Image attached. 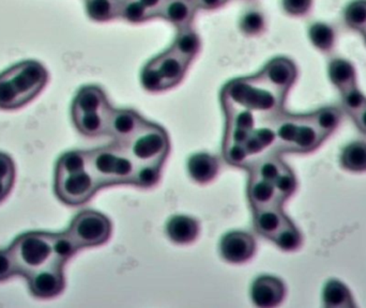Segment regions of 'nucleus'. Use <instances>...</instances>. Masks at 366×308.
I'll list each match as a JSON object with an SVG mask.
<instances>
[{"mask_svg": "<svg viewBox=\"0 0 366 308\" xmlns=\"http://www.w3.org/2000/svg\"><path fill=\"white\" fill-rule=\"evenodd\" d=\"M49 72L36 60H25L0 73V109L14 111L31 102L44 89Z\"/></svg>", "mask_w": 366, "mask_h": 308, "instance_id": "f257e3e1", "label": "nucleus"}, {"mask_svg": "<svg viewBox=\"0 0 366 308\" xmlns=\"http://www.w3.org/2000/svg\"><path fill=\"white\" fill-rule=\"evenodd\" d=\"M285 96L257 74L227 84L222 92V102L223 105L247 109L257 117L271 118L279 115Z\"/></svg>", "mask_w": 366, "mask_h": 308, "instance_id": "f03ea898", "label": "nucleus"}, {"mask_svg": "<svg viewBox=\"0 0 366 308\" xmlns=\"http://www.w3.org/2000/svg\"><path fill=\"white\" fill-rule=\"evenodd\" d=\"M100 189L87 165L86 151H72L62 155L56 166L55 192L69 206L87 202Z\"/></svg>", "mask_w": 366, "mask_h": 308, "instance_id": "7ed1b4c3", "label": "nucleus"}, {"mask_svg": "<svg viewBox=\"0 0 366 308\" xmlns=\"http://www.w3.org/2000/svg\"><path fill=\"white\" fill-rule=\"evenodd\" d=\"M87 165L99 187L133 183L137 162L124 144L86 151Z\"/></svg>", "mask_w": 366, "mask_h": 308, "instance_id": "20e7f679", "label": "nucleus"}, {"mask_svg": "<svg viewBox=\"0 0 366 308\" xmlns=\"http://www.w3.org/2000/svg\"><path fill=\"white\" fill-rule=\"evenodd\" d=\"M275 133V148L280 151L305 152L316 149L326 139L314 121L313 115L275 116L270 122Z\"/></svg>", "mask_w": 366, "mask_h": 308, "instance_id": "39448f33", "label": "nucleus"}, {"mask_svg": "<svg viewBox=\"0 0 366 308\" xmlns=\"http://www.w3.org/2000/svg\"><path fill=\"white\" fill-rule=\"evenodd\" d=\"M54 239L55 234L41 232H27L15 239L8 249L17 274L29 277L60 258L56 255Z\"/></svg>", "mask_w": 366, "mask_h": 308, "instance_id": "423d86ee", "label": "nucleus"}, {"mask_svg": "<svg viewBox=\"0 0 366 308\" xmlns=\"http://www.w3.org/2000/svg\"><path fill=\"white\" fill-rule=\"evenodd\" d=\"M66 232L79 249L99 247L111 237L112 224L101 213L83 211L74 217Z\"/></svg>", "mask_w": 366, "mask_h": 308, "instance_id": "0eeeda50", "label": "nucleus"}, {"mask_svg": "<svg viewBox=\"0 0 366 308\" xmlns=\"http://www.w3.org/2000/svg\"><path fill=\"white\" fill-rule=\"evenodd\" d=\"M131 157L137 163H164L169 152V141L167 132L161 126L146 122L145 126L128 143Z\"/></svg>", "mask_w": 366, "mask_h": 308, "instance_id": "6e6552de", "label": "nucleus"}, {"mask_svg": "<svg viewBox=\"0 0 366 308\" xmlns=\"http://www.w3.org/2000/svg\"><path fill=\"white\" fill-rule=\"evenodd\" d=\"M66 260L57 258L51 264L26 277L30 292L36 298L51 299L64 289V267Z\"/></svg>", "mask_w": 366, "mask_h": 308, "instance_id": "1a4fd4ad", "label": "nucleus"}, {"mask_svg": "<svg viewBox=\"0 0 366 308\" xmlns=\"http://www.w3.org/2000/svg\"><path fill=\"white\" fill-rule=\"evenodd\" d=\"M148 64L156 73L163 91L175 87L182 81L189 64L169 49Z\"/></svg>", "mask_w": 366, "mask_h": 308, "instance_id": "9d476101", "label": "nucleus"}, {"mask_svg": "<svg viewBox=\"0 0 366 308\" xmlns=\"http://www.w3.org/2000/svg\"><path fill=\"white\" fill-rule=\"evenodd\" d=\"M139 114L130 109H111L107 121V134L117 139L118 143L127 144L145 126Z\"/></svg>", "mask_w": 366, "mask_h": 308, "instance_id": "9b49d317", "label": "nucleus"}, {"mask_svg": "<svg viewBox=\"0 0 366 308\" xmlns=\"http://www.w3.org/2000/svg\"><path fill=\"white\" fill-rule=\"evenodd\" d=\"M219 252L226 262L243 264L253 257L256 252V242L247 232H232L222 238Z\"/></svg>", "mask_w": 366, "mask_h": 308, "instance_id": "f8f14e48", "label": "nucleus"}, {"mask_svg": "<svg viewBox=\"0 0 366 308\" xmlns=\"http://www.w3.org/2000/svg\"><path fill=\"white\" fill-rule=\"evenodd\" d=\"M260 77L277 91L287 94L297 79L296 66L286 58H275L258 73Z\"/></svg>", "mask_w": 366, "mask_h": 308, "instance_id": "ddd939ff", "label": "nucleus"}, {"mask_svg": "<svg viewBox=\"0 0 366 308\" xmlns=\"http://www.w3.org/2000/svg\"><path fill=\"white\" fill-rule=\"evenodd\" d=\"M285 292V286L281 279L264 275L252 284L251 298L256 307L271 308L281 304Z\"/></svg>", "mask_w": 366, "mask_h": 308, "instance_id": "4468645a", "label": "nucleus"}, {"mask_svg": "<svg viewBox=\"0 0 366 308\" xmlns=\"http://www.w3.org/2000/svg\"><path fill=\"white\" fill-rule=\"evenodd\" d=\"M111 109L109 105L100 111H72L73 122L77 130L86 136L96 137L107 134Z\"/></svg>", "mask_w": 366, "mask_h": 308, "instance_id": "2eb2a0df", "label": "nucleus"}, {"mask_svg": "<svg viewBox=\"0 0 366 308\" xmlns=\"http://www.w3.org/2000/svg\"><path fill=\"white\" fill-rule=\"evenodd\" d=\"M247 195H249V202H251L253 210L277 206V204L282 206L283 204V200L280 198L277 189H275L274 183L264 180V179L257 178V177L251 176Z\"/></svg>", "mask_w": 366, "mask_h": 308, "instance_id": "dca6fc26", "label": "nucleus"}, {"mask_svg": "<svg viewBox=\"0 0 366 308\" xmlns=\"http://www.w3.org/2000/svg\"><path fill=\"white\" fill-rule=\"evenodd\" d=\"M253 211L254 227L256 232L269 240H272L273 237L277 234L288 219L280 204Z\"/></svg>", "mask_w": 366, "mask_h": 308, "instance_id": "f3484780", "label": "nucleus"}, {"mask_svg": "<svg viewBox=\"0 0 366 308\" xmlns=\"http://www.w3.org/2000/svg\"><path fill=\"white\" fill-rule=\"evenodd\" d=\"M197 9L194 0H167L159 16L182 29L189 27Z\"/></svg>", "mask_w": 366, "mask_h": 308, "instance_id": "a211bd4d", "label": "nucleus"}, {"mask_svg": "<svg viewBox=\"0 0 366 308\" xmlns=\"http://www.w3.org/2000/svg\"><path fill=\"white\" fill-rule=\"evenodd\" d=\"M167 234L173 242L189 244L199 234V224L193 217L176 215L167 222Z\"/></svg>", "mask_w": 366, "mask_h": 308, "instance_id": "6ab92c4d", "label": "nucleus"}, {"mask_svg": "<svg viewBox=\"0 0 366 308\" xmlns=\"http://www.w3.org/2000/svg\"><path fill=\"white\" fill-rule=\"evenodd\" d=\"M219 159L211 154H197L189 157L187 163V170L189 177L195 182L204 183L211 182L219 172Z\"/></svg>", "mask_w": 366, "mask_h": 308, "instance_id": "aec40b11", "label": "nucleus"}, {"mask_svg": "<svg viewBox=\"0 0 366 308\" xmlns=\"http://www.w3.org/2000/svg\"><path fill=\"white\" fill-rule=\"evenodd\" d=\"M200 46L202 43H200L199 34L191 27H185L178 29L177 36L172 44L171 49L185 61L191 64L192 60L199 53Z\"/></svg>", "mask_w": 366, "mask_h": 308, "instance_id": "412c9836", "label": "nucleus"}, {"mask_svg": "<svg viewBox=\"0 0 366 308\" xmlns=\"http://www.w3.org/2000/svg\"><path fill=\"white\" fill-rule=\"evenodd\" d=\"M86 12L94 21H109L119 17L122 0H85Z\"/></svg>", "mask_w": 366, "mask_h": 308, "instance_id": "4be33fe9", "label": "nucleus"}, {"mask_svg": "<svg viewBox=\"0 0 366 308\" xmlns=\"http://www.w3.org/2000/svg\"><path fill=\"white\" fill-rule=\"evenodd\" d=\"M329 75L332 83L341 90V92L356 85V71L354 66L350 61L342 58L331 61L329 66Z\"/></svg>", "mask_w": 366, "mask_h": 308, "instance_id": "5701e85b", "label": "nucleus"}, {"mask_svg": "<svg viewBox=\"0 0 366 308\" xmlns=\"http://www.w3.org/2000/svg\"><path fill=\"white\" fill-rule=\"evenodd\" d=\"M322 301L326 307H355L352 294L344 284L339 281H330L327 283L322 294Z\"/></svg>", "mask_w": 366, "mask_h": 308, "instance_id": "b1692460", "label": "nucleus"}, {"mask_svg": "<svg viewBox=\"0 0 366 308\" xmlns=\"http://www.w3.org/2000/svg\"><path fill=\"white\" fill-rule=\"evenodd\" d=\"M341 163L350 172H366V143L356 141L348 145L342 152Z\"/></svg>", "mask_w": 366, "mask_h": 308, "instance_id": "393cba45", "label": "nucleus"}, {"mask_svg": "<svg viewBox=\"0 0 366 308\" xmlns=\"http://www.w3.org/2000/svg\"><path fill=\"white\" fill-rule=\"evenodd\" d=\"M163 162H152V163H137L133 184L137 187H152L160 179Z\"/></svg>", "mask_w": 366, "mask_h": 308, "instance_id": "a878e982", "label": "nucleus"}, {"mask_svg": "<svg viewBox=\"0 0 366 308\" xmlns=\"http://www.w3.org/2000/svg\"><path fill=\"white\" fill-rule=\"evenodd\" d=\"M283 251H295L301 247L302 236L294 224L287 219L272 240Z\"/></svg>", "mask_w": 366, "mask_h": 308, "instance_id": "bb28decb", "label": "nucleus"}, {"mask_svg": "<svg viewBox=\"0 0 366 308\" xmlns=\"http://www.w3.org/2000/svg\"><path fill=\"white\" fill-rule=\"evenodd\" d=\"M239 26L245 36H258L266 29V17L262 14V11L257 9H249L241 16Z\"/></svg>", "mask_w": 366, "mask_h": 308, "instance_id": "cd10ccee", "label": "nucleus"}, {"mask_svg": "<svg viewBox=\"0 0 366 308\" xmlns=\"http://www.w3.org/2000/svg\"><path fill=\"white\" fill-rule=\"evenodd\" d=\"M119 17L132 24H141L152 19L141 0H122Z\"/></svg>", "mask_w": 366, "mask_h": 308, "instance_id": "c85d7f7f", "label": "nucleus"}, {"mask_svg": "<svg viewBox=\"0 0 366 308\" xmlns=\"http://www.w3.org/2000/svg\"><path fill=\"white\" fill-rule=\"evenodd\" d=\"M309 34L312 43L322 51H329L335 45V30L326 24H314Z\"/></svg>", "mask_w": 366, "mask_h": 308, "instance_id": "c756f323", "label": "nucleus"}, {"mask_svg": "<svg viewBox=\"0 0 366 308\" xmlns=\"http://www.w3.org/2000/svg\"><path fill=\"white\" fill-rule=\"evenodd\" d=\"M15 165L9 155L0 154V202L6 199L14 185Z\"/></svg>", "mask_w": 366, "mask_h": 308, "instance_id": "7c9ffc66", "label": "nucleus"}, {"mask_svg": "<svg viewBox=\"0 0 366 308\" xmlns=\"http://www.w3.org/2000/svg\"><path fill=\"white\" fill-rule=\"evenodd\" d=\"M312 115H313L316 126L326 136H329L335 130L341 120V113L339 109H331V107L320 109Z\"/></svg>", "mask_w": 366, "mask_h": 308, "instance_id": "2f4dec72", "label": "nucleus"}, {"mask_svg": "<svg viewBox=\"0 0 366 308\" xmlns=\"http://www.w3.org/2000/svg\"><path fill=\"white\" fill-rule=\"evenodd\" d=\"M346 24L355 30L366 28V0H356L350 4L345 11Z\"/></svg>", "mask_w": 366, "mask_h": 308, "instance_id": "473e14b6", "label": "nucleus"}, {"mask_svg": "<svg viewBox=\"0 0 366 308\" xmlns=\"http://www.w3.org/2000/svg\"><path fill=\"white\" fill-rule=\"evenodd\" d=\"M342 96H343L344 107L352 117L366 106V98L359 91L356 85L342 91Z\"/></svg>", "mask_w": 366, "mask_h": 308, "instance_id": "72a5a7b5", "label": "nucleus"}, {"mask_svg": "<svg viewBox=\"0 0 366 308\" xmlns=\"http://www.w3.org/2000/svg\"><path fill=\"white\" fill-rule=\"evenodd\" d=\"M275 189L282 200L287 199L297 187V181L290 168H286L274 181Z\"/></svg>", "mask_w": 366, "mask_h": 308, "instance_id": "f704fd0d", "label": "nucleus"}, {"mask_svg": "<svg viewBox=\"0 0 366 308\" xmlns=\"http://www.w3.org/2000/svg\"><path fill=\"white\" fill-rule=\"evenodd\" d=\"M13 275H17V272L10 251L0 249V282L6 281Z\"/></svg>", "mask_w": 366, "mask_h": 308, "instance_id": "c9c22d12", "label": "nucleus"}, {"mask_svg": "<svg viewBox=\"0 0 366 308\" xmlns=\"http://www.w3.org/2000/svg\"><path fill=\"white\" fill-rule=\"evenodd\" d=\"M311 6L312 0H283L284 10L294 16L305 14Z\"/></svg>", "mask_w": 366, "mask_h": 308, "instance_id": "e433bc0d", "label": "nucleus"}, {"mask_svg": "<svg viewBox=\"0 0 366 308\" xmlns=\"http://www.w3.org/2000/svg\"><path fill=\"white\" fill-rule=\"evenodd\" d=\"M142 4L149 11L152 17L159 16L167 0H141Z\"/></svg>", "mask_w": 366, "mask_h": 308, "instance_id": "4c0bfd02", "label": "nucleus"}, {"mask_svg": "<svg viewBox=\"0 0 366 308\" xmlns=\"http://www.w3.org/2000/svg\"><path fill=\"white\" fill-rule=\"evenodd\" d=\"M198 9L202 10H214L225 4L228 0H194Z\"/></svg>", "mask_w": 366, "mask_h": 308, "instance_id": "58836bf2", "label": "nucleus"}, {"mask_svg": "<svg viewBox=\"0 0 366 308\" xmlns=\"http://www.w3.org/2000/svg\"><path fill=\"white\" fill-rule=\"evenodd\" d=\"M359 129L366 134V106L363 107L356 116H354Z\"/></svg>", "mask_w": 366, "mask_h": 308, "instance_id": "ea45409f", "label": "nucleus"}, {"mask_svg": "<svg viewBox=\"0 0 366 308\" xmlns=\"http://www.w3.org/2000/svg\"><path fill=\"white\" fill-rule=\"evenodd\" d=\"M362 32H363V34H365V40H366V28H365V30H363V31H362Z\"/></svg>", "mask_w": 366, "mask_h": 308, "instance_id": "a19ab883", "label": "nucleus"}]
</instances>
